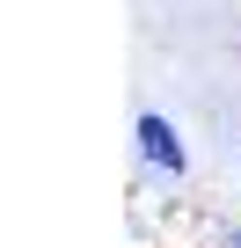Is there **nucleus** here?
<instances>
[{"instance_id": "obj_2", "label": "nucleus", "mask_w": 241, "mask_h": 248, "mask_svg": "<svg viewBox=\"0 0 241 248\" xmlns=\"http://www.w3.org/2000/svg\"><path fill=\"white\" fill-rule=\"evenodd\" d=\"M212 248H241V226H219V233H212Z\"/></svg>"}, {"instance_id": "obj_1", "label": "nucleus", "mask_w": 241, "mask_h": 248, "mask_svg": "<svg viewBox=\"0 0 241 248\" xmlns=\"http://www.w3.org/2000/svg\"><path fill=\"white\" fill-rule=\"evenodd\" d=\"M132 146H139V161H146V175H154V183H183V175H190V146H183V132H176L161 109H139Z\"/></svg>"}]
</instances>
